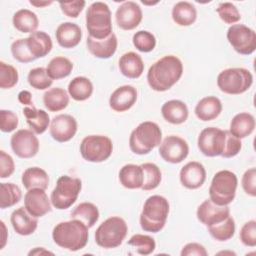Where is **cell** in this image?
<instances>
[{"mask_svg":"<svg viewBox=\"0 0 256 256\" xmlns=\"http://www.w3.org/2000/svg\"><path fill=\"white\" fill-rule=\"evenodd\" d=\"M86 44L89 52L96 58L109 59L115 54L117 50L118 40L116 35L112 33L108 38L104 40H96L89 36L87 38Z\"/></svg>","mask_w":256,"mask_h":256,"instance_id":"603a6c76","label":"cell"},{"mask_svg":"<svg viewBox=\"0 0 256 256\" xmlns=\"http://www.w3.org/2000/svg\"><path fill=\"white\" fill-rule=\"evenodd\" d=\"M69 95L62 88H52L43 95L45 107L50 112H59L69 105Z\"/></svg>","mask_w":256,"mask_h":256,"instance_id":"d6a6232c","label":"cell"},{"mask_svg":"<svg viewBox=\"0 0 256 256\" xmlns=\"http://www.w3.org/2000/svg\"><path fill=\"white\" fill-rule=\"evenodd\" d=\"M18 100L21 104L26 105V106H32L33 102H32V94L29 91H21L18 94Z\"/></svg>","mask_w":256,"mask_h":256,"instance_id":"11a10c76","label":"cell"},{"mask_svg":"<svg viewBox=\"0 0 256 256\" xmlns=\"http://www.w3.org/2000/svg\"><path fill=\"white\" fill-rule=\"evenodd\" d=\"M226 141V130L208 127L201 131L198 137V148L207 157L221 156Z\"/></svg>","mask_w":256,"mask_h":256,"instance_id":"7c38bea8","label":"cell"},{"mask_svg":"<svg viewBox=\"0 0 256 256\" xmlns=\"http://www.w3.org/2000/svg\"><path fill=\"white\" fill-rule=\"evenodd\" d=\"M242 187L245 193L251 197L256 196V169H248L242 177Z\"/></svg>","mask_w":256,"mask_h":256,"instance_id":"816d5d0a","label":"cell"},{"mask_svg":"<svg viewBox=\"0 0 256 256\" xmlns=\"http://www.w3.org/2000/svg\"><path fill=\"white\" fill-rule=\"evenodd\" d=\"M11 52L14 59L20 63H30L35 61V58L32 56L28 49L26 38L14 41L11 45Z\"/></svg>","mask_w":256,"mask_h":256,"instance_id":"f6af8a7d","label":"cell"},{"mask_svg":"<svg viewBox=\"0 0 256 256\" xmlns=\"http://www.w3.org/2000/svg\"><path fill=\"white\" fill-rule=\"evenodd\" d=\"M51 199L48 198L45 190L35 188L28 190L24 197L25 209L34 217H43L52 211Z\"/></svg>","mask_w":256,"mask_h":256,"instance_id":"e0dca14e","label":"cell"},{"mask_svg":"<svg viewBox=\"0 0 256 256\" xmlns=\"http://www.w3.org/2000/svg\"><path fill=\"white\" fill-rule=\"evenodd\" d=\"M77 129L76 119L68 114L57 115L50 123V135L60 143L70 141L77 133Z\"/></svg>","mask_w":256,"mask_h":256,"instance_id":"9a60e30c","label":"cell"},{"mask_svg":"<svg viewBox=\"0 0 256 256\" xmlns=\"http://www.w3.org/2000/svg\"><path fill=\"white\" fill-rule=\"evenodd\" d=\"M207 256L208 253L205 247L199 243H188L181 251V256Z\"/></svg>","mask_w":256,"mask_h":256,"instance_id":"db71d44e","label":"cell"},{"mask_svg":"<svg viewBox=\"0 0 256 256\" xmlns=\"http://www.w3.org/2000/svg\"><path fill=\"white\" fill-rule=\"evenodd\" d=\"M144 62L140 55L135 52H128L119 60L120 72L129 79H138L144 72Z\"/></svg>","mask_w":256,"mask_h":256,"instance_id":"484cf974","label":"cell"},{"mask_svg":"<svg viewBox=\"0 0 256 256\" xmlns=\"http://www.w3.org/2000/svg\"><path fill=\"white\" fill-rule=\"evenodd\" d=\"M13 25L21 33L32 34L36 32L39 26V20L34 12L28 9H21L14 14Z\"/></svg>","mask_w":256,"mask_h":256,"instance_id":"836d02e7","label":"cell"},{"mask_svg":"<svg viewBox=\"0 0 256 256\" xmlns=\"http://www.w3.org/2000/svg\"><path fill=\"white\" fill-rule=\"evenodd\" d=\"M205 167L199 162H189L180 171L181 184L190 190L200 188L206 181Z\"/></svg>","mask_w":256,"mask_h":256,"instance_id":"d6986e66","label":"cell"},{"mask_svg":"<svg viewBox=\"0 0 256 256\" xmlns=\"http://www.w3.org/2000/svg\"><path fill=\"white\" fill-rule=\"evenodd\" d=\"M137 90L133 86L124 85L117 88L109 99V105L115 112H125L131 109L137 101Z\"/></svg>","mask_w":256,"mask_h":256,"instance_id":"ffe728a7","label":"cell"},{"mask_svg":"<svg viewBox=\"0 0 256 256\" xmlns=\"http://www.w3.org/2000/svg\"><path fill=\"white\" fill-rule=\"evenodd\" d=\"M15 171V163L13 158L5 151H0V178L10 177Z\"/></svg>","mask_w":256,"mask_h":256,"instance_id":"f5cc1de1","label":"cell"},{"mask_svg":"<svg viewBox=\"0 0 256 256\" xmlns=\"http://www.w3.org/2000/svg\"><path fill=\"white\" fill-rule=\"evenodd\" d=\"M163 118L174 125H180L186 122L189 116L187 105L181 100H170L163 104L161 108Z\"/></svg>","mask_w":256,"mask_h":256,"instance_id":"d4e9b609","label":"cell"},{"mask_svg":"<svg viewBox=\"0 0 256 256\" xmlns=\"http://www.w3.org/2000/svg\"><path fill=\"white\" fill-rule=\"evenodd\" d=\"M23 114L26 118L27 124L35 134H43L49 127L50 117L44 110H38L32 106L25 107Z\"/></svg>","mask_w":256,"mask_h":256,"instance_id":"83f0119b","label":"cell"},{"mask_svg":"<svg viewBox=\"0 0 256 256\" xmlns=\"http://www.w3.org/2000/svg\"><path fill=\"white\" fill-rule=\"evenodd\" d=\"M253 84L252 73L245 68H229L217 77L218 88L229 95H240L248 91Z\"/></svg>","mask_w":256,"mask_h":256,"instance_id":"ba28073f","label":"cell"},{"mask_svg":"<svg viewBox=\"0 0 256 256\" xmlns=\"http://www.w3.org/2000/svg\"><path fill=\"white\" fill-rule=\"evenodd\" d=\"M141 167L144 172V182L141 189L144 191L156 189L162 180V173L159 167L154 163H144Z\"/></svg>","mask_w":256,"mask_h":256,"instance_id":"ab89813d","label":"cell"},{"mask_svg":"<svg viewBox=\"0 0 256 256\" xmlns=\"http://www.w3.org/2000/svg\"><path fill=\"white\" fill-rule=\"evenodd\" d=\"M39 147V140L32 130L21 129L11 137V148L19 158H33L37 155Z\"/></svg>","mask_w":256,"mask_h":256,"instance_id":"4fadbf2b","label":"cell"},{"mask_svg":"<svg viewBox=\"0 0 256 256\" xmlns=\"http://www.w3.org/2000/svg\"><path fill=\"white\" fill-rule=\"evenodd\" d=\"M54 242L61 248L69 251L83 249L89 240V228L77 219L57 224L52 232Z\"/></svg>","mask_w":256,"mask_h":256,"instance_id":"7a4b0ae2","label":"cell"},{"mask_svg":"<svg viewBox=\"0 0 256 256\" xmlns=\"http://www.w3.org/2000/svg\"><path fill=\"white\" fill-rule=\"evenodd\" d=\"M230 216V209L228 206H220L213 203L210 199L205 200L197 209L198 220L209 227L216 225Z\"/></svg>","mask_w":256,"mask_h":256,"instance_id":"ac0fdd59","label":"cell"},{"mask_svg":"<svg viewBox=\"0 0 256 256\" xmlns=\"http://www.w3.org/2000/svg\"><path fill=\"white\" fill-rule=\"evenodd\" d=\"M30 4L33 5V6H36V7H45V6H48V5H51L52 2H37V1H30Z\"/></svg>","mask_w":256,"mask_h":256,"instance_id":"680465c9","label":"cell"},{"mask_svg":"<svg viewBox=\"0 0 256 256\" xmlns=\"http://www.w3.org/2000/svg\"><path fill=\"white\" fill-rule=\"evenodd\" d=\"M93 84L86 77L74 78L68 86V93L75 101H85L89 99L93 94Z\"/></svg>","mask_w":256,"mask_h":256,"instance_id":"d590c367","label":"cell"},{"mask_svg":"<svg viewBox=\"0 0 256 256\" xmlns=\"http://www.w3.org/2000/svg\"><path fill=\"white\" fill-rule=\"evenodd\" d=\"M216 11L220 19L226 24H235L239 22L241 19V15L237 7L230 2L221 3L216 9Z\"/></svg>","mask_w":256,"mask_h":256,"instance_id":"bcb514c9","label":"cell"},{"mask_svg":"<svg viewBox=\"0 0 256 256\" xmlns=\"http://www.w3.org/2000/svg\"><path fill=\"white\" fill-rule=\"evenodd\" d=\"M240 240L247 247L256 246V221L245 223L240 230Z\"/></svg>","mask_w":256,"mask_h":256,"instance_id":"7dc6e473","label":"cell"},{"mask_svg":"<svg viewBox=\"0 0 256 256\" xmlns=\"http://www.w3.org/2000/svg\"><path fill=\"white\" fill-rule=\"evenodd\" d=\"M111 15L109 6L104 2H94L89 6L86 12V28L91 38L104 40L113 33Z\"/></svg>","mask_w":256,"mask_h":256,"instance_id":"5b68a950","label":"cell"},{"mask_svg":"<svg viewBox=\"0 0 256 256\" xmlns=\"http://www.w3.org/2000/svg\"><path fill=\"white\" fill-rule=\"evenodd\" d=\"M113 152L112 140L103 135H89L80 145V153L84 160L92 163H101L110 158Z\"/></svg>","mask_w":256,"mask_h":256,"instance_id":"30bf717a","label":"cell"},{"mask_svg":"<svg viewBox=\"0 0 256 256\" xmlns=\"http://www.w3.org/2000/svg\"><path fill=\"white\" fill-rule=\"evenodd\" d=\"M242 148V142L240 139L233 136L229 131L226 130V141L224 150L222 153L223 158H232L238 155Z\"/></svg>","mask_w":256,"mask_h":256,"instance_id":"681fc988","label":"cell"},{"mask_svg":"<svg viewBox=\"0 0 256 256\" xmlns=\"http://www.w3.org/2000/svg\"><path fill=\"white\" fill-rule=\"evenodd\" d=\"M26 40L28 49L35 60L47 56L53 48L51 37L43 31H36L32 33L28 38H26Z\"/></svg>","mask_w":256,"mask_h":256,"instance_id":"cb8c5ba5","label":"cell"},{"mask_svg":"<svg viewBox=\"0 0 256 256\" xmlns=\"http://www.w3.org/2000/svg\"><path fill=\"white\" fill-rule=\"evenodd\" d=\"M128 245L134 247L136 252L140 255H150L154 252L156 248L155 240L148 235L136 234L130 238Z\"/></svg>","mask_w":256,"mask_h":256,"instance_id":"b9f144b4","label":"cell"},{"mask_svg":"<svg viewBox=\"0 0 256 256\" xmlns=\"http://www.w3.org/2000/svg\"><path fill=\"white\" fill-rule=\"evenodd\" d=\"M115 18L119 28L130 31L139 26L143 18V13L137 3L133 1H126L118 7Z\"/></svg>","mask_w":256,"mask_h":256,"instance_id":"2e32d148","label":"cell"},{"mask_svg":"<svg viewBox=\"0 0 256 256\" xmlns=\"http://www.w3.org/2000/svg\"><path fill=\"white\" fill-rule=\"evenodd\" d=\"M119 180L127 189H141L144 182V172L141 165L127 164L119 172Z\"/></svg>","mask_w":256,"mask_h":256,"instance_id":"f1b7e54d","label":"cell"},{"mask_svg":"<svg viewBox=\"0 0 256 256\" xmlns=\"http://www.w3.org/2000/svg\"><path fill=\"white\" fill-rule=\"evenodd\" d=\"M82 189V181L79 178L61 176L51 194V203L58 210L70 208L78 199Z\"/></svg>","mask_w":256,"mask_h":256,"instance_id":"9c48e42d","label":"cell"},{"mask_svg":"<svg viewBox=\"0 0 256 256\" xmlns=\"http://www.w3.org/2000/svg\"><path fill=\"white\" fill-rule=\"evenodd\" d=\"M227 39L233 49L241 55H251L256 50V33L243 24L230 26L227 31Z\"/></svg>","mask_w":256,"mask_h":256,"instance_id":"8fae6325","label":"cell"},{"mask_svg":"<svg viewBox=\"0 0 256 256\" xmlns=\"http://www.w3.org/2000/svg\"><path fill=\"white\" fill-rule=\"evenodd\" d=\"M223 106L219 98L208 96L201 99L195 107V114L201 121L208 122L216 119L222 112Z\"/></svg>","mask_w":256,"mask_h":256,"instance_id":"4316f807","label":"cell"},{"mask_svg":"<svg viewBox=\"0 0 256 256\" xmlns=\"http://www.w3.org/2000/svg\"><path fill=\"white\" fill-rule=\"evenodd\" d=\"M49 181L47 172L39 167L28 168L22 175V184L27 190L35 188L46 190L48 188Z\"/></svg>","mask_w":256,"mask_h":256,"instance_id":"1f68e13d","label":"cell"},{"mask_svg":"<svg viewBox=\"0 0 256 256\" xmlns=\"http://www.w3.org/2000/svg\"><path fill=\"white\" fill-rule=\"evenodd\" d=\"M172 19L179 26H191L197 19V10L195 6L189 2H178L172 9Z\"/></svg>","mask_w":256,"mask_h":256,"instance_id":"4dcf8cb0","label":"cell"},{"mask_svg":"<svg viewBox=\"0 0 256 256\" xmlns=\"http://www.w3.org/2000/svg\"><path fill=\"white\" fill-rule=\"evenodd\" d=\"M100 213L98 207L90 202L80 203L72 212L71 219H77L83 222L89 229L92 228L99 220Z\"/></svg>","mask_w":256,"mask_h":256,"instance_id":"e575fe53","label":"cell"},{"mask_svg":"<svg viewBox=\"0 0 256 256\" xmlns=\"http://www.w3.org/2000/svg\"><path fill=\"white\" fill-rule=\"evenodd\" d=\"M81 28L71 22H65L58 26L56 30V39L58 44L65 49H72L78 46L82 39Z\"/></svg>","mask_w":256,"mask_h":256,"instance_id":"7402d4cb","label":"cell"},{"mask_svg":"<svg viewBox=\"0 0 256 256\" xmlns=\"http://www.w3.org/2000/svg\"><path fill=\"white\" fill-rule=\"evenodd\" d=\"M238 187V178L229 170L217 172L209 188L210 200L220 206H228L233 202Z\"/></svg>","mask_w":256,"mask_h":256,"instance_id":"52a82bcc","label":"cell"},{"mask_svg":"<svg viewBox=\"0 0 256 256\" xmlns=\"http://www.w3.org/2000/svg\"><path fill=\"white\" fill-rule=\"evenodd\" d=\"M0 224H1V228L3 229V233H2V244H1V246H0V249H3L4 248V246L6 245V240H7V237H6V235H7V231H6V227H5V223L3 222V221H0Z\"/></svg>","mask_w":256,"mask_h":256,"instance_id":"9f6ffc18","label":"cell"},{"mask_svg":"<svg viewBox=\"0 0 256 256\" xmlns=\"http://www.w3.org/2000/svg\"><path fill=\"white\" fill-rule=\"evenodd\" d=\"M53 254V253H51V252H49V251H46V250H44L43 248H36L35 250H33V251H30L29 252V255H38V254Z\"/></svg>","mask_w":256,"mask_h":256,"instance_id":"6f0895ef","label":"cell"},{"mask_svg":"<svg viewBox=\"0 0 256 256\" xmlns=\"http://www.w3.org/2000/svg\"><path fill=\"white\" fill-rule=\"evenodd\" d=\"M162 141V130L158 124L146 121L135 128L129 138V146L137 155L149 154Z\"/></svg>","mask_w":256,"mask_h":256,"instance_id":"277c9868","label":"cell"},{"mask_svg":"<svg viewBox=\"0 0 256 256\" xmlns=\"http://www.w3.org/2000/svg\"><path fill=\"white\" fill-rule=\"evenodd\" d=\"M255 129V118L250 113H239L232 119L229 132L238 139L250 136Z\"/></svg>","mask_w":256,"mask_h":256,"instance_id":"f546056e","label":"cell"},{"mask_svg":"<svg viewBox=\"0 0 256 256\" xmlns=\"http://www.w3.org/2000/svg\"><path fill=\"white\" fill-rule=\"evenodd\" d=\"M62 12L70 18H77L83 11L86 2L83 0L79 1H65L59 3Z\"/></svg>","mask_w":256,"mask_h":256,"instance_id":"f907efd6","label":"cell"},{"mask_svg":"<svg viewBox=\"0 0 256 256\" xmlns=\"http://www.w3.org/2000/svg\"><path fill=\"white\" fill-rule=\"evenodd\" d=\"M182 74L183 64L181 60L174 55H168L156 61L149 68L147 81L152 90L165 92L180 80Z\"/></svg>","mask_w":256,"mask_h":256,"instance_id":"6da1fadb","label":"cell"},{"mask_svg":"<svg viewBox=\"0 0 256 256\" xmlns=\"http://www.w3.org/2000/svg\"><path fill=\"white\" fill-rule=\"evenodd\" d=\"M22 191L19 186L13 183L0 184V208H10L20 202Z\"/></svg>","mask_w":256,"mask_h":256,"instance_id":"74e56055","label":"cell"},{"mask_svg":"<svg viewBox=\"0 0 256 256\" xmlns=\"http://www.w3.org/2000/svg\"><path fill=\"white\" fill-rule=\"evenodd\" d=\"M169 210V202L165 197L160 195L149 197L145 201L140 215L141 228L146 232H160L165 227Z\"/></svg>","mask_w":256,"mask_h":256,"instance_id":"3957f363","label":"cell"},{"mask_svg":"<svg viewBox=\"0 0 256 256\" xmlns=\"http://www.w3.org/2000/svg\"><path fill=\"white\" fill-rule=\"evenodd\" d=\"M19 81V75L16 68L6 64L5 62H0V88L11 89Z\"/></svg>","mask_w":256,"mask_h":256,"instance_id":"7bdbcfd3","label":"cell"},{"mask_svg":"<svg viewBox=\"0 0 256 256\" xmlns=\"http://www.w3.org/2000/svg\"><path fill=\"white\" fill-rule=\"evenodd\" d=\"M27 79L29 85L36 90H46L53 84V80L48 76L47 70L43 67L32 69Z\"/></svg>","mask_w":256,"mask_h":256,"instance_id":"60d3db41","label":"cell"},{"mask_svg":"<svg viewBox=\"0 0 256 256\" xmlns=\"http://www.w3.org/2000/svg\"><path fill=\"white\" fill-rule=\"evenodd\" d=\"M46 70L48 76L52 80H60L68 77L71 74L73 70V64L68 58L58 56L49 62Z\"/></svg>","mask_w":256,"mask_h":256,"instance_id":"8d00e7d4","label":"cell"},{"mask_svg":"<svg viewBox=\"0 0 256 256\" xmlns=\"http://www.w3.org/2000/svg\"><path fill=\"white\" fill-rule=\"evenodd\" d=\"M236 226L234 219L229 216L226 220L208 227L210 235L219 242H225L230 240L235 234Z\"/></svg>","mask_w":256,"mask_h":256,"instance_id":"f35d334b","label":"cell"},{"mask_svg":"<svg viewBox=\"0 0 256 256\" xmlns=\"http://www.w3.org/2000/svg\"><path fill=\"white\" fill-rule=\"evenodd\" d=\"M128 233L126 221L118 216L106 219L95 232L96 244L104 249L119 247Z\"/></svg>","mask_w":256,"mask_h":256,"instance_id":"8992f818","label":"cell"},{"mask_svg":"<svg viewBox=\"0 0 256 256\" xmlns=\"http://www.w3.org/2000/svg\"><path fill=\"white\" fill-rule=\"evenodd\" d=\"M19 124L17 115L9 110L0 111V129L4 133H10L14 131Z\"/></svg>","mask_w":256,"mask_h":256,"instance_id":"c3c4849f","label":"cell"},{"mask_svg":"<svg viewBox=\"0 0 256 256\" xmlns=\"http://www.w3.org/2000/svg\"><path fill=\"white\" fill-rule=\"evenodd\" d=\"M133 44L140 52L149 53L156 47V38L148 31H138L133 36Z\"/></svg>","mask_w":256,"mask_h":256,"instance_id":"ee69618b","label":"cell"},{"mask_svg":"<svg viewBox=\"0 0 256 256\" xmlns=\"http://www.w3.org/2000/svg\"><path fill=\"white\" fill-rule=\"evenodd\" d=\"M159 154L164 161L171 164H179L187 158L189 145L183 138L170 135L161 142Z\"/></svg>","mask_w":256,"mask_h":256,"instance_id":"5bb4252c","label":"cell"},{"mask_svg":"<svg viewBox=\"0 0 256 256\" xmlns=\"http://www.w3.org/2000/svg\"><path fill=\"white\" fill-rule=\"evenodd\" d=\"M10 220L15 232L21 236L33 234L38 227L37 218L32 216L24 207L13 211Z\"/></svg>","mask_w":256,"mask_h":256,"instance_id":"44dd1931","label":"cell"}]
</instances>
